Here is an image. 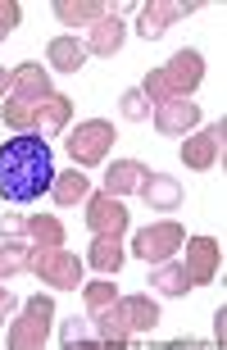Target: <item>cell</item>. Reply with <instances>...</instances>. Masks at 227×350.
<instances>
[{"label": "cell", "mask_w": 227, "mask_h": 350, "mask_svg": "<svg viewBox=\"0 0 227 350\" xmlns=\"http://www.w3.org/2000/svg\"><path fill=\"white\" fill-rule=\"evenodd\" d=\"M150 286L159 291V296H187V291H191V278H187V269H182L177 260H164V264H155Z\"/></svg>", "instance_id": "cell-21"}, {"label": "cell", "mask_w": 227, "mask_h": 350, "mask_svg": "<svg viewBox=\"0 0 227 350\" xmlns=\"http://www.w3.org/2000/svg\"><path fill=\"white\" fill-rule=\"evenodd\" d=\"M150 178V169L146 164H137V159H113L109 164V173H105V191L109 196H132V191H141V182Z\"/></svg>", "instance_id": "cell-15"}, {"label": "cell", "mask_w": 227, "mask_h": 350, "mask_svg": "<svg viewBox=\"0 0 227 350\" xmlns=\"http://www.w3.org/2000/svg\"><path fill=\"white\" fill-rule=\"evenodd\" d=\"M27 269H37V278L46 286H59V291H73L82 286V260L64 246H37V255L27 260Z\"/></svg>", "instance_id": "cell-6"}, {"label": "cell", "mask_w": 227, "mask_h": 350, "mask_svg": "<svg viewBox=\"0 0 227 350\" xmlns=\"http://www.w3.org/2000/svg\"><path fill=\"white\" fill-rule=\"evenodd\" d=\"M51 196H55V205H77V200L91 196V178L82 169H64V173H55Z\"/></svg>", "instance_id": "cell-20"}, {"label": "cell", "mask_w": 227, "mask_h": 350, "mask_svg": "<svg viewBox=\"0 0 227 350\" xmlns=\"http://www.w3.org/2000/svg\"><path fill=\"white\" fill-rule=\"evenodd\" d=\"M123 118H132V123H141V118H146V109H150V100H146V96H141V87H132V91H123Z\"/></svg>", "instance_id": "cell-27"}, {"label": "cell", "mask_w": 227, "mask_h": 350, "mask_svg": "<svg viewBox=\"0 0 227 350\" xmlns=\"http://www.w3.org/2000/svg\"><path fill=\"white\" fill-rule=\"evenodd\" d=\"M46 64L55 68V73H77V68L87 64V41H77V37H55L51 46H46Z\"/></svg>", "instance_id": "cell-17"}, {"label": "cell", "mask_w": 227, "mask_h": 350, "mask_svg": "<svg viewBox=\"0 0 227 350\" xmlns=\"http://www.w3.org/2000/svg\"><path fill=\"white\" fill-rule=\"evenodd\" d=\"M223 137H227V123L218 118V123H209V128H200L196 137H187L182 142V164L187 169H214L218 159H223Z\"/></svg>", "instance_id": "cell-9"}, {"label": "cell", "mask_w": 227, "mask_h": 350, "mask_svg": "<svg viewBox=\"0 0 227 350\" xmlns=\"http://www.w3.org/2000/svg\"><path fill=\"white\" fill-rule=\"evenodd\" d=\"M87 264L96 273H105V278L123 269V246H118V237H96L91 250H87Z\"/></svg>", "instance_id": "cell-22"}, {"label": "cell", "mask_w": 227, "mask_h": 350, "mask_svg": "<svg viewBox=\"0 0 227 350\" xmlns=\"http://www.w3.org/2000/svg\"><path fill=\"white\" fill-rule=\"evenodd\" d=\"M10 310H14V291H10V286H0V319H5Z\"/></svg>", "instance_id": "cell-30"}, {"label": "cell", "mask_w": 227, "mask_h": 350, "mask_svg": "<svg viewBox=\"0 0 227 350\" xmlns=\"http://www.w3.org/2000/svg\"><path fill=\"white\" fill-rule=\"evenodd\" d=\"M27 260H32V250H27L23 241H0V282L14 278V273H23Z\"/></svg>", "instance_id": "cell-24"}, {"label": "cell", "mask_w": 227, "mask_h": 350, "mask_svg": "<svg viewBox=\"0 0 227 350\" xmlns=\"http://www.w3.org/2000/svg\"><path fill=\"white\" fill-rule=\"evenodd\" d=\"M182 246H187V264H182V269H187L191 286L214 282L218 269H223V246H218L214 237H187Z\"/></svg>", "instance_id": "cell-10"}, {"label": "cell", "mask_w": 227, "mask_h": 350, "mask_svg": "<svg viewBox=\"0 0 227 350\" xmlns=\"http://www.w3.org/2000/svg\"><path fill=\"white\" fill-rule=\"evenodd\" d=\"M87 228L96 237H123L127 232V209H123V200H118V196H109V191L87 196Z\"/></svg>", "instance_id": "cell-11"}, {"label": "cell", "mask_w": 227, "mask_h": 350, "mask_svg": "<svg viewBox=\"0 0 227 350\" xmlns=\"http://www.w3.org/2000/svg\"><path fill=\"white\" fill-rule=\"evenodd\" d=\"M41 96H51V68L18 64L10 73V96L5 100H41Z\"/></svg>", "instance_id": "cell-13"}, {"label": "cell", "mask_w": 227, "mask_h": 350, "mask_svg": "<svg viewBox=\"0 0 227 350\" xmlns=\"http://www.w3.org/2000/svg\"><path fill=\"white\" fill-rule=\"evenodd\" d=\"M51 182H55V159L37 132H14L0 146V196L10 205H27V200L46 196Z\"/></svg>", "instance_id": "cell-1"}, {"label": "cell", "mask_w": 227, "mask_h": 350, "mask_svg": "<svg viewBox=\"0 0 227 350\" xmlns=\"http://www.w3.org/2000/svg\"><path fill=\"white\" fill-rule=\"evenodd\" d=\"M10 96V68H0V100Z\"/></svg>", "instance_id": "cell-31"}, {"label": "cell", "mask_w": 227, "mask_h": 350, "mask_svg": "<svg viewBox=\"0 0 227 350\" xmlns=\"http://www.w3.org/2000/svg\"><path fill=\"white\" fill-rule=\"evenodd\" d=\"M23 232L37 241V246H64V223L55 214H32L23 219Z\"/></svg>", "instance_id": "cell-23"}, {"label": "cell", "mask_w": 227, "mask_h": 350, "mask_svg": "<svg viewBox=\"0 0 227 350\" xmlns=\"http://www.w3.org/2000/svg\"><path fill=\"white\" fill-rule=\"evenodd\" d=\"M68 118H73V100H68V96H59V91L41 96V105H37V137L41 142L59 137V132L68 128Z\"/></svg>", "instance_id": "cell-14"}, {"label": "cell", "mask_w": 227, "mask_h": 350, "mask_svg": "<svg viewBox=\"0 0 227 350\" xmlns=\"http://www.w3.org/2000/svg\"><path fill=\"white\" fill-rule=\"evenodd\" d=\"M23 232V219L18 214H0V237H18Z\"/></svg>", "instance_id": "cell-29"}, {"label": "cell", "mask_w": 227, "mask_h": 350, "mask_svg": "<svg viewBox=\"0 0 227 350\" xmlns=\"http://www.w3.org/2000/svg\"><path fill=\"white\" fill-rule=\"evenodd\" d=\"M196 123H200V105H191V100H164V105H155V128L164 132V137H187Z\"/></svg>", "instance_id": "cell-12"}, {"label": "cell", "mask_w": 227, "mask_h": 350, "mask_svg": "<svg viewBox=\"0 0 227 350\" xmlns=\"http://www.w3.org/2000/svg\"><path fill=\"white\" fill-rule=\"evenodd\" d=\"M18 18H23V5L18 0H0V41L18 27Z\"/></svg>", "instance_id": "cell-28"}, {"label": "cell", "mask_w": 227, "mask_h": 350, "mask_svg": "<svg viewBox=\"0 0 227 350\" xmlns=\"http://www.w3.org/2000/svg\"><path fill=\"white\" fill-rule=\"evenodd\" d=\"M182 241H187L182 223L164 219V223H150V228H141V232L132 237V255L146 260V264H164V260H173L177 250H182Z\"/></svg>", "instance_id": "cell-7"}, {"label": "cell", "mask_w": 227, "mask_h": 350, "mask_svg": "<svg viewBox=\"0 0 227 350\" xmlns=\"http://www.w3.org/2000/svg\"><path fill=\"white\" fill-rule=\"evenodd\" d=\"M204 82V59L200 51H177L168 55L164 64L155 68V73H146V82H141V96L150 105H164V100H187L191 91Z\"/></svg>", "instance_id": "cell-3"}, {"label": "cell", "mask_w": 227, "mask_h": 350, "mask_svg": "<svg viewBox=\"0 0 227 350\" xmlns=\"http://www.w3.org/2000/svg\"><path fill=\"white\" fill-rule=\"evenodd\" d=\"M123 18L118 14H105L101 23H91V37H87V55H101V59H109V55H118V46H123Z\"/></svg>", "instance_id": "cell-16"}, {"label": "cell", "mask_w": 227, "mask_h": 350, "mask_svg": "<svg viewBox=\"0 0 227 350\" xmlns=\"http://www.w3.org/2000/svg\"><path fill=\"white\" fill-rule=\"evenodd\" d=\"M59 346L73 350V346H101V341H96V332L82 319H68V323H59Z\"/></svg>", "instance_id": "cell-26"}, {"label": "cell", "mask_w": 227, "mask_h": 350, "mask_svg": "<svg viewBox=\"0 0 227 350\" xmlns=\"http://www.w3.org/2000/svg\"><path fill=\"white\" fill-rule=\"evenodd\" d=\"M196 10H200L196 0H187V5H182V0H146V5H141V14H137V32L146 41H159L168 27L182 23V18H191Z\"/></svg>", "instance_id": "cell-8"}, {"label": "cell", "mask_w": 227, "mask_h": 350, "mask_svg": "<svg viewBox=\"0 0 227 350\" xmlns=\"http://www.w3.org/2000/svg\"><path fill=\"white\" fill-rule=\"evenodd\" d=\"M141 196H146V205L159 209V214H173L182 205V182L177 178H164V173H150V178L141 182Z\"/></svg>", "instance_id": "cell-18"}, {"label": "cell", "mask_w": 227, "mask_h": 350, "mask_svg": "<svg viewBox=\"0 0 227 350\" xmlns=\"http://www.w3.org/2000/svg\"><path fill=\"white\" fill-rule=\"evenodd\" d=\"M82 300H87V314H101V310H109L113 300H118V286H109V278L87 282V286H82Z\"/></svg>", "instance_id": "cell-25"}, {"label": "cell", "mask_w": 227, "mask_h": 350, "mask_svg": "<svg viewBox=\"0 0 227 350\" xmlns=\"http://www.w3.org/2000/svg\"><path fill=\"white\" fill-rule=\"evenodd\" d=\"M51 323H55V300L51 296H32L23 305V314L10 323L5 346L10 350H41L46 341H51Z\"/></svg>", "instance_id": "cell-4"}, {"label": "cell", "mask_w": 227, "mask_h": 350, "mask_svg": "<svg viewBox=\"0 0 227 350\" xmlns=\"http://www.w3.org/2000/svg\"><path fill=\"white\" fill-rule=\"evenodd\" d=\"M105 14H109V5H101V0H59V5H55V18H59L64 27L101 23Z\"/></svg>", "instance_id": "cell-19"}, {"label": "cell", "mask_w": 227, "mask_h": 350, "mask_svg": "<svg viewBox=\"0 0 227 350\" xmlns=\"http://www.w3.org/2000/svg\"><path fill=\"white\" fill-rule=\"evenodd\" d=\"M96 319V341L105 350H123L137 332H150L159 323V305L150 296H118L109 310L91 314Z\"/></svg>", "instance_id": "cell-2"}, {"label": "cell", "mask_w": 227, "mask_h": 350, "mask_svg": "<svg viewBox=\"0 0 227 350\" xmlns=\"http://www.w3.org/2000/svg\"><path fill=\"white\" fill-rule=\"evenodd\" d=\"M113 142H118V137H113L109 118H87V123L73 128V137L64 142V150H68V159H73L77 169H91V164H101V159L109 155Z\"/></svg>", "instance_id": "cell-5"}]
</instances>
